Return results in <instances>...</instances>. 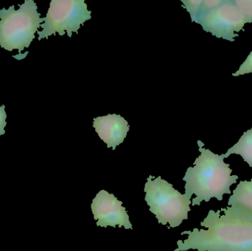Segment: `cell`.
I'll return each mask as SVG.
<instances>
[{
  "label": "cell",
  "mask_w": 252,
  "mask_h": 251,
  "mask_svg": "<svg viewBox=\"0 0 252 251\" xmlns=\"http://www.w3.org/2000/svg\"><path fill=\"white\" fill-rule=\"evenodd\" d=\"M201 225L208 230L184 231L188 238L179 240L174 251H252V212L244 206L210 210Z\"/></svg>",
  "instance_id": "cell-1"
},
{
  "label": "cell",
  "mask_w": 252,
  "mask_h": 251,
  "mask_svg": "<svg viewBox=\"0 0 252 251\" xmlns=\"http://www.w3.org/2000/svg\"><path fill=\"white\" fill-rule=\"evenodd\" d=\"M201 155L195 159L194 167H189L183 178L185 184V195L192 197V206H200L203 200L209 202L212 198L222 200L224 195L231 194V189L239 178L232 175L230 165L223 161L224 154H215L204 148L202 141H198Z\"/></svg>",
  "instance_id": "cell-2"
},
{
  "label": "cell",
  "mask_w": 252,
  "mask_h": 251,
  "mask_svg": "<svg viewBox=\"0 0 252 251\" xmlns=\"http://www.w3.org/2000/svg\"><path fill=\"white\" fill-rule=\"evenodd\" d=\"M19 10L14 5L7 10H0V47L7 51L18 50L19 53L28 48L44 18L37 11L36 4L32 0H25Z\"/></svg>",
  "instance_id": "cell-3"
},
{
  "label": "cell",
  "mask_w": 252,
  "mask_h": 251,
  "mask_svg": "<svg viewBox=\"0 0 252 251\" xmlns=\"http://www.w3.org/2000/svg\"><path fill=\"white\" fill-rule=\"evenodd\" d=\"M150 175L145 184V200L150 206V212L156 215L158 223L170 228H176L188 219L191 197L182 195L161 177L154 178Z\"/></svg>",
  "instance_id": "cell-4"
},
{
  "label": "cell",
  "mask_w": 252,
  "mask_h": 251,
  "mask_svg": "<svg viewBox=\"0 0 252 251\" xmlns=\"http://www.w3.org/2000/svg\"><path fill=\"white\" fill-rule=\"evenodd\" d=\"M91 13L84 0H52L44 18V23L41 25L43 29L38 32V40L47 38L56 32L60 35L66 32L71 38L86 21L91 19Z\"/></svg>",
  "instance_id": "cell-5"
},
{
  "label": "cell",
  "mask_w": 252,
  "mask_h": 251,
  "mask_svg": "<svg viewBox=\"0 0 252 251\" xmlns=\"http://www.w3.org/2000/svg\"><path fill=\"white\" fill-rule=\"evenodd\" d=\"M195 22L201 25L206 32L231 42L238 36L236 32L244 31L246 24L244 16L232 0H223L220 6L200 16Z\"/></svg>",
  "instance_id": "cell-6"
},
{
  "label": "cell",
  "mask_w": 252,
  "mask_h": 251,
  "mask_svg": "<svg viewBox=\"0 0 252 251\" xmlns=\"http://www.w3.org/2000/svg\"><path fill=\"white\" fill-rule=\"evenodd\" d=\"M122 204L123 202L118 200L113 194H109L106 190L99 192L91 206L94 220L97 221L96 225L103 228H115L119 225L120 228L124 226L126 229H133L126 208Z\"/></svg>",
  "instance_id": "cell-7"
},
{
  "label": "cell",
  "mask_w": 252,
  "mask_h": 251,
  "mask_svg": "<svg viewBox=\"0 0 252 251\" xmlns=\"http://www.w3.org/2000/svg\"><path fill=\"white\" fill-rule=\"evenodd\" d=\"M93 127L109 148L115 150L124 142L129 131L127 121L121 115L109 114L93 119Z\"/></svg>",
  "instance_id": "cell-8"
},
{
  "label": "cell",
  "mask_w": 252,
  "mask_h": 251,
  "mask_svg": "<svg viewBox=\"0 0 252 251\" xmlns=\"http://www.w3.org/2000/svg\"><path fill=\"white\" fill-rule=\"evenodd\" d=\"M229 206H244L252 212V179L250 181H241L233 191V195L228 200Z\"/></svg>",
  "instance_id": "cell-9"
},
{
  "label": "cell",
  "mask_w": 252,
  "mask_h": 251,
  "mask_svg": "<svg viewBox=\"0 0 252 251\" xmlns=\"http://www.w3.org/2000/svg\"><path fill=\"white\" fill-rule=\"evenodd\" d=\"M232 154L240 155L252 167V128L244 132L238 142L227 150L224 154L225 159Z\"/></svg>",
  "instance_id": "cell-10"
},
{
  "label": "cell",
  "mask_w": 252,
  "mask_h": 251,
  "mask_svg": "<svg viewBox=\"0 0 252 251\" xmlns=\"http://www.w3.org/2000/svg\"><path fill=\"white\" fill-rule=\"evenodd\" d=\"M245 19L246 23H252V0H232Z\"/></svg>",
  "instance_id": "cell-11"
},
{
  "label": "cell",
  "mask_w": 252,
  "mask_h": 251,
  "mask_svg": "<svg viewBox=\"0 0 252 251\" xmlns=\"http://www.w3.org/2000/svg\"><path fill=\"white\" fill-rule=\"evenodd\" d=\"M250 73H252V51L250 53V56L246 59L245 61L242 63L238 71H237L235 73L232 74V75L238 77L239 75Z\"/></svg>",
  "instance_id": "cell-12"
},
{
  "label": "cell",
  "mask_w": 252,
  "mask_h": 251,
  "mask_svg": "<svg viewBox=\"0 0 252 251\" xmlns=\"http://www.w3.org/2000/svg\"><path fill=\"white\" fill-rule=\"evenodd\" d=\"M7 114L5 112V106L4 105L0 106V136L4 135L5 134V128L7 122H6Z\"/></svg>",
  "instance_id": "cell-13"
}]
</instances>
